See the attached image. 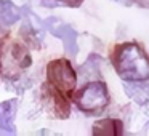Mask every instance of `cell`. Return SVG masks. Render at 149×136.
<instances>
[{
  "mask_svg": "<svg viewBox=\"0 0 149 136\" xmlns=\"http://www.w3.org/2000/svg\"><path fill=\"white\" fill-rule=\"evenodd\" d=\"M116 71L123 80H148L149 78V56L136 43H123L114 55Z\"/></svg>",
  "mask_w": 149,
  "mask_h": 136,
  "instance_id": "1",
  "label": "cell"
},
{
  "mask_svg": "<svg viewBox=\"0 0 149 136\" xmlns=\"http://www.w3.org/2000/svg\"><path fill=\"white\" fill-rule=\"evenodd\" d=\"M31 66V55L16 43L0 46V74L8 78H16L19 72Z\"/></svg>",
  "mask_w": 149,
  "mask_h": 136,
  "instance_id": "2",
  "label": "cell"
},
{
  "mask_svg": "<svg viewBox=\"0 0 149 136\" xmlns=\"http://www.w3.org/2000/svg\"><path fill=\"white\" fill-rule=\"evenodd\" d=\"M109 103L107 88L101 82L87 83L80 91L75 93V104L80 110L91 114H100Z\"/></svg>",
  "mask_w": 149,
  "mask_h": 136,
  "instance_id": "3",
  "label": "cell"
},
{
  "mask_svg": "<svg viewBox=\"0 0 149 136\" xmlns=\"http://www.w3.org/2000/svg\"><path fill=\"white\" fill-rule=\"evenodd\" d=\"M48 72V82L61 93H71L77 85V75L72 69L68 59H56L52 61L47 67Z\"/></svg>",
  "mask_w": 149,
  "mask_h": 136,
  "instance_id": "4",
  "label": "cell"
},
{
  "mask_svg": "<svg viewBox=\"0 0 149 136\" xmlns=\"http://www.w3.org/2000/svg\"><path fill=\"white\" fill-rule=\"evenodd\" d=\"M50 26V31H52L53 35L59 37L64 43V48L66 51L69 53V56H75L79 51V46H77V32L72 29L69 24H58L55 23V26H52V23H47Z\"/></svg>",
  "mask_w": 149,
  "mask_h": 136,
  "instance_id": "5",
  "label": "cell"
},
{
  "mask_svg": "<svg viewBox=\"0 0 149 136\" xmlns=\"http://www.w3.org/2000/svg\"><path fill=\"white\" fill-rule=\"evenodd\" d=\"M16 110L15 101H7L0 104V135H15L16 128L13 125V115Z\"/></svg>",
  "mask_w": 149,
  "mask_h": 136,
  "instance_id": "6",
  "label": "cell"
},
{
  "mask_svg": "<svg viewBox=\"0 0 149 136\" xmlns=\"http://www.w3.org/2000/svg\"><path fill=\"white\" fill-rule=\"evenodd\" d=\"M91 131H93V135H122L123 128H122L120 120L106 119V120H100V122L95 123Z\"/></svg>",
  "mask_w": 149,
  "mask_h": 136,
  "instance_id": "7",
  "label": "cell"
},
{
  "mask_svg": "<svg viewBox=\"0 0 149 136\" xmlns=\"http://www.w3.org/2000/svg\"><path fill=\"white\" fill-rule=\"evenodd\" d=\"M19 8L16 5H13L10 0H0V19L2 23L11 26L19 19Z\"/></svg>",
  "mask_w": 149,
  "mask_h": 136,
  "instance_id": "8",
  "label": "cell"
},
{
  "mask_svg": "<svg viewBox=\"0 0 149 136\" xmlns=\"http://www.w3.org/2000/svg\"><path fill=\"white\" fill-rule=\"evenodd\" d=\"M100 56H90L88 61L85 62L84 66L80 67V75L84 78H95V77H100Z\"/></svg>",
  "mask_w": 149,
  "mask_h": 136,
  "instance_id": "9",
  "label": "cell"
},
{
  "mask_svg": "<svg viewBox=\"0 0 149 136\" xmlns=\"http://www.w3.org/2000/svg\"><path fill=\"white\" fill-rule=\"evenodd\" d=\"M59 2H63V3L68 5V7L77 8V7H80V3L84 2V0H59Z\"/></svg>",
  "mask_w": 149,
  "mask_h": 136,
  "instance_id": "10",
  "label": "cell"
},
{
  "mask_svg": "<svg viewBox=\"0 0 149 136\" xmlns=\"http://www.w3.org/2000/svg\"><path fill=\"white\" fill-rule=\"evenodd\" d=\"M114 2H119V3H122V5H132V0H114Z\"/></svg>",
  "mask_w": 149,
  "mask_h": 136,
  "instance_id": "11",
  "label": "cell"
},
{
  "mask_svg": "<svg viewBox=\"0 0 149 136\" xmlns=\"http://www.w3.org/2000/svg\"><path fill=\"white\" fill-rule=\"evenodd\" d=\"M136 2H138L141 7H148V2H146V0H136ZM148 8H149V7H148Z\"/></svg>",
  "mask_w": 149,
  "mask_h": 136,
  "instance_id": "12",
  "label": "cell"
},
{
  "mask_svg": "<svg viewBox=\"0 0 149 136\" xmlns=\"http://www.w3.org/2000/svg\"><path fill=\"white\" fill-rule=\"evenodd\" d=\"M0 40H2V32H0Z\"/></svg>",
  "mask_w": 149,
  "mask_h": 136,
  "instance_id": "13",
  "label": "cell"
}]
</instances>
